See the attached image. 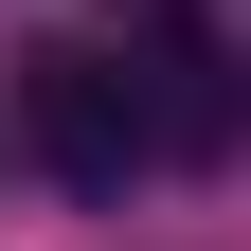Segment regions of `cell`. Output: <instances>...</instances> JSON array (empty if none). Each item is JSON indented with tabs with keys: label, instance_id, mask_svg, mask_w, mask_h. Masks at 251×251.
<instances>
[{
	"label": "cell",
	"instance_id": "obj_1",
	"mask_svg": "<svg viewBox=\"0 0 251 251\" xmlns=\"http://www.w3.org/2000/svg\"><path fill=\"white\" fill-rule=\"evenodd\" d=\"M18 144H36L54 179H126L144 144H162L144 54H18Z\"/></svg>",
	"mask_w": 251,
	"mask_h": 251
},
{
	"label": "cell",
	"instance_id": "obj_2",
	"mask_svg": "<svg viewBox=\"0 0 251 251\" xmlns=\"http://www.w3.org/2000/svg\"><path fill=\"white\" fill-rule=\"evenodd\" d=\"M144 18H179V0H144Z\"/></svg>",
	"mask_w": 251,
	"mask_h": 251
}]
</instances>
